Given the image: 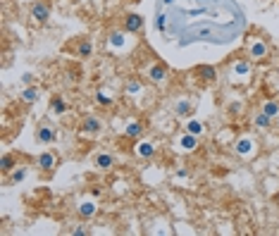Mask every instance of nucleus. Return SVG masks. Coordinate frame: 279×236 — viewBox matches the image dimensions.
<instances>
[{
    "instance_id": "16",
    "label": "nucleus",
    "mask_w": 279,
    "mask_h": 236,
    "mask_svg": "<svg viewBox=\"0 0 279 236\" xmlns=\"http://www.w3.org/2000/svg\"><path fill=\"white\" fill-rule=\"evenodd\" d=\"M141 134H143V124H141L139 119H129L124 124V136L126 139H139Z\"/></svg>"
},
{
    "instance_id": "3",
    "label": "nucleus",
    "mask_w": 279,
    "mask_h": 236,
    "mask_svg": "<svg viewBox=\"0 0 279 236\" xmlns=\"http://www.w3.org/2000/svg\"><path fill=\"white\" fill-rule=\"evenodd\" d=\"M57 165H60V155H57L55 151H43V153L36 158V167H38L43 174H50Z\"/></svg>"
},
{
    "instance_id": "5",
    "label": "nucleus",
    "mask_w": 279,
    "mask_h": 236,
    "mask_svg": "<svg viewBox=\"0 0 279 236\" xmlns=\"http://www.w3.org/2000/svg\"><path fill=\"white\" fill-rule=\"evenodd\" d=\"M29 14H31V19H34L36 24H48V19H50V3H48V0H38V3L31 5Z\"/></svg>"
},
{
    "instance_id": "12",
    "label": "nucleus",
    "mask_w": 279,
    "mask_h": 236,
    "mask_svg": "<svg viewBox=\"0 0 279 236\" xmlns=\"http://www.w3.org/2000/svg\"><path fill=\"white\" fill-rule=\"evenodd\" d=\"M74 55L81 57V60L91 57V55H93V41H91V38H79V41H77V48H74Z\"/></svg>"
},
{
    "instance_id": "13",
    "label": "nucleus",
    "mask_w": 279,
    "mask_h": 236,
    "mask_svg": "<svg viewBox=\"0 0 279 236\" xmlns=\"http://www.w3.org/2000/svg\"><path fill=\"white\" fill-rule=\"evenodd\" d=\"M29 174V167H14L12 172L5 177V184H10V186H17V184H22V181L27 179Z\"/></svg>"
},
{
    "instance_id": "25",
    "label": "nucleus",
    "mask_w": 279,
    "mask_h": 236,
    "mask_svg": "<svg viewBox=\"0 0 279 236\" xmlns=\"http://www.w3.org/2000/svg\"><path fill=\"white\" fill-rule=\"evenodd\" d=\"M231 72H234L237 77H248V74H251V65L246 62V60H239V62H234Z\"/></svg>"
},
{
    "instance_id": "22",
    "label": "nucleus",
    "mask_w": 279,
    "mask_h": 236,
    "mask_svg": "<svg viewBox=\"0 0 279 236\" xmlns=\"http://www.w3.org/2000/svg\"><path fill=\"white\" fill-rule=\"evenodd\" d=\"M141 91H143V83H141L139 79H136V77L126 79V83H124V93H126V96H139Z\"/></svg>"
},
{
    "instance_id": "27",
    "label": "nucleus",
    "mask_w": 279,
    "mask_h": 236,
    "mask_svg": "<svg viewBox=\"0 0 279 236\" xmlns=\"http://www.w3.org/2000/svg\"><path fill=\"white\" fill-rule=\"evenodd\" d=\"M263 112H267L270 117H277L279 115V103L277 100H265V103H263Z\"/></svg>"
},
{
    "instance_id": "26",
    "label": "nucleus",
    "mask_w": 279,
    "mask_h": 236,
    "mask_svg": "<svg viewBox=\"0 0 279 236\" xmlns=\"http://www.w3.org/2000/svg\"><path fill=\"white\" fill-rule=\"evenodd\" d=\"M124 29H122V31H112L110 34V46L112 48H122V46H124Z\"/></svg>"
},
{
    "instance_id": "10",
    "label": "nucleus",
    "mask_w": 279,
    "mask_h": 236,
    "mask_svg": "<svg viewBox=\"0 0 279 236\" xmlns=\"http://www.w3.org/2000/svg\"><path fill=\"white\" fill-rule=\"evenodd\" d=\"M17 162H19V155L17 153H3V158H0V174L7 177L17 167Z\"/></svg>"
},
{
    "instance_id": "4",
    "label": "nucleus",
    "mask_w": 279,
    "mask_h": 236,
    "mask_svg": "<svg viewBox=\"0 0 279 236\" xmlns=\"http://www.w3.org/2000/svg\"><path fill=\"white\" fill-rule=\"evenodd\" d=\"M143 17H141L139 12H126L124 17H122V29H124L126 34H141L143 31Z\"/></svg>"
},
{
    "instance_id": "1",
    "label": "nucleus",
    "mask_w": 279,
    "mask_h": 236,
    "mask_svg": "<svg viewBox=\"0 0 279 236\" xmlns=\"http://www.w3.org/2000/svg\"><path fill=\"white\" fill-rule=\"evenodd\" d=\"M194 77L201 86H212V83L217 81V67L215 65H196Z\"/></svg>"
},
{
    "instance_id": "15",
    "label": "nucleus",
    "mask_w": 279,
    "mask_h": 236,
    "mask_svg": "<svg viewBox=\"0 0 279 236\" xmlns=\"http://www.w3.org/2000/svg\"><path fill=\"white\" fill-rule=\"evenodd\" d=\"M191 112H194V103H191L188 98H184V100H179V103L175 105V115L179 119H188L191 117Z\"/></svg>"
},
{
    "instance_id": "11",
    "label": "nucleus",
    "mask_w": 279,
    "mask_h": 236,
    "mask_svg": "<svg viewBox=\"0 0 279 236\" xmlns=\"http://www.w3.org/2000/svg\"><path fill=\"white\" fill-rule=\"evenodd\" d=\"M93 165H96V169H100V172H108V169L115 167V155L103 151V153H98L96 158H93Z\"/></svg>"
},
{
    "instance_id": "33",
    "label": "nucleus",
    "mask_w": 279,
    "mask_h": 236,
    "mask_svg": "<svg viewBox=\"0 0 279 236\" xmlns=\"http://www.w3.org/2000/svg\"><path fill=\"white\" fill-rule=\"evenodd\" d=\"M229 110H231V112H239V110H241V103H231Z\"/></svg>"
},
{
    "instance_id": "24",
    "label": "nucleus",
    "mask_w": 279,
    "mask_h": 236,
    "mask_svg": "<svg viewBox=\"0 0 279 236\" xmlns=\"http://www.w3.org/2000/svg\"><path fill=\"white\" fill-rule=\"evenodd\" d=\"M96 103L103 105V108H112V105H115V98H112L108 91H96Z\"/></svg>"
},
{
    "instance_id": "14",
    "label": "nucleus",
    "mask_w": 279,
    "mask_h": 236,
    "mask_svg": "<svg viewBox=\"0 0 279 236\" xmlns=\"http://www.w3.org/2000/svg\"><path fill=\"white\" fill-rule=\"evenodd\" d=\"M96 212H98V205L93 201H84L77 205V215L81 220H91V217H96Z\"/></svg>"
},
{
    "instance_id": "30",
    "label": "nucleus",
    "mask_w": 279,
    "mask_h": 236,
    "mask_svg": "<svg viewBox=\"0 0 279 236\" xmlns=\"http://www.w3.org/2000/svg\"><path fill=\"white\" fill-rule=\"evenodd\" d=\"M72 234H74V236H89V234H91V231H89V229H84V227H77V229L72 231Z\"/></svg>"
},
{
    "instance_id": "9",
    "label": "nucleus",
    "mask_w": 279,
    "mask_h": 236,
    "mask_svg": "<svg viewBox=\"0 0 279 236\" xmlns=\"http://www.w3.org/2000/svg\"><path fill=\"white\" fill-rule=\"evenodd\" d=\"M270 55V46H267L265 41H253L251 46H248V57L251 60H263V57Z\"/></svg>"
},
{
    "instance_id": "20",
    "label": "nucleus",
    "mask_w": 279,
    "mask_h": 236,
    "mask_svg": "<svg viewBox=\"0 0 279 236\" xmlns=\"http://www.w3.org/2000/svg\"><path fill=\"white\" fill-rule=\"evenodd\" d=\"M50 112L53 115H65L67 112V103H65V98L60 93H55V96L50 98Z\"/></svg>"
},
{
    "instance_id": "31",
    "label": "nucleus",
    "mask_w": 279,
    "mask_h": 236,
    "mask_svg": "<svg viewBox=\"0 0 279 236\" xmlns=\"http://www.w3.org/2000/svg\"><path fill=\"white\" fill-rule=\"evenodd\" d=\"M22 81L27 83V86H31V81H34V77H31V74H24V77H22Z\"/></svg>"
},
{
    "instance_id": "32",
    "label": "nucleus",
    "mask_w": 279,
    "mask_h": 236,
    "mask_svg": "<svg viewBox=\"0 0 279 236\" xmlns=\"http://www.w3.org/2000/svg\"><path fill=\"white\" fill-rule=\"evenodd\" d=\"M177 177H179V179H186L188 172H186V169H177Z\"/></svg>"
},
{
    "instance_id": "28",
    "label": "nucleus",
    "mask_w": 279,
    "mask_h": 236,
    "mask_svg": "<svg viewBox=\"0 0 279 236\" xmlns=\"http://www.w3.org/2000/svg\"><path fill=\"white\" fill-rule=\"evenodd\" d=\"M155 29H158L160 34H165V29H167V14H158V17H155Z\"/></svg>"
},
{
    "instance_id": "2",
    "label": "nucleus",
    "mask_w": 279,
    "mask_h": 236,
    "mask_svg": "<svg viewBox=\"0 0 279 236\" xmlns=\"http://www.w3.org/2000/svg\"><path fill=\"white\" fill-rule=\"evenodd\" d=\"M34 139H36V143H41V146H50V143H55V141H57L55 126H50L48 122H41V124H36Z\"/></svg>"
},
{
    "instance_id": "17",
    "label": "nucleus",
    "mask_w": 279,
    "mask_h": 236,
    "mask_svg": "<svg viewBox=\"0 0 279 236\" xmlns=\"http://www.w3.org/2000/svg\"><path fill=\"white\" fill-rule=\"evenodd\" d=\"M253 148H255L253 139H239L234 151H237V155H241V158H248V155H253Z\"/></svg>"
},
{
    "instance_id": "19",
    "label": "nucleus",
    "mask_w": 279,
    "mask_h": 236,
    "mask_svg": "<svg viewBox=\"0 0 279 236\" xmlns=\"http://www.w3.org/2000/svg\"><path fill=\"white\" fill-rule=\"evenodd\" d=\"M136 155L143 160H151L155 155V143H151V141H141L139 146H136Z\"/></svg>"
},
{
    "instance_id": "18",
    "label": "nucleus",
    "mask_w": 279,
    "mask_h": 236,
    "mask_svg": "<svg viewBox=\"0 0 279 236\" xmlns=\"http://www.w3.org/2000/svg\"><path fill=\"white\" fill-rule=\"evenodd\" d=\"M22 100H24V103L27 105H31V103H36V100H38V98H41V89H38V86H36V83H31V86H27V89L22 91Z\"/></svg>"
},
{
    "instance_id": "29",
    "label": "nucleus",
    "mask_w": 279,
    "mask_h": 236,
    "mask_svg": "<svg viewBox=\"0 0 279 236\" xmlns=\"http://www.w3.org/2000/svg\"><path fill=\"white\" fill-rule=\"evenodd\" d=\"M89 194H91V198H98V196L103 194V188H100V186H91V188H89Z\"/></svg>"
},
{
    "instance_id": "23",
    "label": "nucleus",
    "mask_w": 279,
    "mask_h": 236,
    "mask_svg": "<svg viewBox=\"0 0 279 236\" xmlns=\"http://www.w3.org/2000/svg\"><path fill=\"white\" fill-rule=\"evenodd\" d=\"M184 132L196 134V136H201V134L205 132V124H203L201 119H186V129H184Z\"/></svg>"
},
{
    "instance_id": "6",
    "label": "nucleus",
    "mask_w": 279,
    "mask_h": 236,
    "mask_svg": "<svg viewBox=\"0 0 279 236\" xmlns=\"http://www.w3.org/2000/svg\"><path fill=\"white\" fill-rule=\"evenodd\" d=\"M79 132L89 134V136H98V134L103 132V119L96 117V115H86L81 119V124H79Z\"/></svg>"
},
{
    "instance_id": "8",
    "label": "nucleus",
    "mask_w": 279,
    "mask_h": 236,
    "mask_svg": "<svg viewBox=\"0 0 279 236\" xmlns=\"http://www.w3.org/2000/svg\"><path fill=\"white\" fill-rule=\"evenodd\" d=\"M177 148H179L182 153H191V151H196V148H198V136H196V134L184 132L182 136L177 139Z\"/></svg>"
},
{
    "instance_id": "7",
    "label": "nucleus",
    "mask_w": 279,
    "mask_h": 236,
    "mask_svg": "<svg viewBox=\"0 0 279 236\" xmlns=\"http://www.w3.org/2000/svg\"><path fill=\"white\" fill-rule=\"evenodd\" d=\"M146 74H148V79H151L153 83H162L165 79L169 77V67L165 62H153L151 67H148Z\"/></svg>"
},
{
    "instance_id": "21",
    "label": "nucleus",
    "mask_w": 279,
    "mask_h": 236,
    "mask_svg": "<svg viewBox=\"0 0 279 236\" xmlns=\"http://www.w3.org/2000/svg\"><path fill=\"white\" fill-rule=\"evenodd\" d=\"M272 119L274 117H270V115H267V112H255V115H253V124L258 126V129H270V126H272Z\"/></svg>"
}]
</instances>
